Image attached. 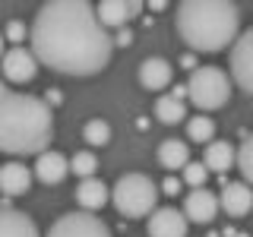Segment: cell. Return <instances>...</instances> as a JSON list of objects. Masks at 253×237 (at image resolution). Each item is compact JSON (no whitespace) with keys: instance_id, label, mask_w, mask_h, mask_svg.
Instances as JSON below:
<instances>
[{"instance_id":"obj_1","label":"cell","mask_w":253,"mask_h":237,"mask_svg":"<svg viewBox=\"0 0 253 237\" xmlns=\"http://www.w3.org/2000/svg\"><path fill=\"white\" fill-rule=\"evenodd\" d=\"M32 51L44 67L63 76H95L111 63L114 35L98 22L85 0H51L35 13Z\"/></svg>"},{"instance_id":"obj_2","label":"cell","mask_w":253,"mask_h":237,"mask_svg":"<svg viewBox=\"0 0 253 237\" xmlns=\"http://www.w3.org/2000/svg\"><path fill=\"white\" fill-rule=\"evenodd\" d=\"M54 139L51 105L38 95L0 89V149L6 155H42Z\"/></svg>"},{"instance_id":"obj_3","label":"cell","mask_w":253,"mask_h":237,"mask_svg":"<svg viewBox=\"0 0 253 237\" xmlns=\"http://www.w3.org/2000/svg\"><path fill=\"white\" fill-rule=\"evenodd\" d=\"M174 29L190 51L218 54L241 38V13L225 0H187L177 6Z\"/></svg>"},{"instance_id":"obj_4","label":"cell","mask_w":253,"mask_h":237,"mask_svg":"<svg viewBox=\"0 0 253 237\" xmlns=\"http://www.w3.org/2000/svg\"><path fill=\"white\" fill-rule=\"evenodd\" d=\"M111 202L124 218H146L155 212L158 202V187L146 174H124L111 187Z\"/></svg>"},{"instance_id":"obj_5","label":"cell","mask_w":253,"mask_h":237,"mask_svg":"<svg viewBox=\"0 0 253 237\" xmlns=\"http://www.w3.org/2000/svg\"><path fill=\"white\" fill-rule=\"evenodd\" d=\"M187 98L200 108V114L218 111L231 98V79L221 67H200L187 79Z\"/></svg>"},{"instance_id":"obj_6","label":"cell","mask_w":253,"mask_h":237,"mask_svg":"<svg viewBox=\"0 0 253 237\" xmlns=\"http://www.w3.org/2000/svg\"><path fill=\"white\" fill-rule=\"evenodd\" d=\"M44 237H114L111 228L101 221L95 212H67L47 228Z\"/></svg>"},{"instance_id":"obj_7","label":"cell","mask_w":253,"mask_h":237,"mask_svg":"<svg viewBox=\"0 0 253 237\" xmlns=\"http://www.w3.org/2000/svg\"><path fill=\"white\" fill-rule=\"evenodd\" d=\"M228 67H231V79L241 92L253 95V26L241 32L234 41L231 54H228Z\"/></svg>"},{"instance_id":"obj_8","label":"cell","mask_w":253,"mask_h":237,"mask_svg":"<svg viewBox=\"0 0 253 237\" xmlns=\"http://www.w3.org/2000/svg\"><path fill=\"white\" fill-rule=\"evenodd\" d=\"M38 67H42V60L35 57L32 47H10V51L3 54V76H6V82L26 85V82H32V79L38 76Z\"/></svg>"},{"instance_id":"obj_9","label":"cell","mask_w":253,"mask_h":237,"mask_svg":"<svg viewBox=\"0 0 253 237\" xmlns=\"http://www.w3.org/2000/svg\"><path fill=\"white\" fill-rule=\"evenodd\" d=\"M187 228H190V221L184 215V209H174V205L155 209L146 221L149 237H187Z\"/></svg>"},{"instance_id":"obj_10","label":"cell","mask_w":253,"mask_h":237,"mask_svg":"<svg viewBox=\"0 0 253 237\" xmlns=\"http://www.w3.org/2000/svg\"><path fill=\"white\" fill-rule=\"evenodd\" d=\"M218 209H221V199L206 187L190 190L184 196V215H187L190 225H209V221H215Z\"/></svg>"},{"instance_id":"obj_11","label":"cell","mask_w":253,"mask_h":237,"mask_svg":"<svg viewBox=\"0 0 253 237\" xmlns=\"http://www.w3.org/2000/svg\"><path fill=\"white\" fill-rule=\"evenodd\" d=\"M142 10V3L136 0H101L98 6H95V13H98V22L105 29H130V19H136Z\"/></svg>"},{"instance_id":"obj_12","label":"cell","mask_w":253,"mask_h":237,"mask_svg":"<svg viewBox=\"0 0 253 237\" xmlns=\"http://www.w3.org/2000/svg\"><path fill=\"white\" fill-rule=\"evenodd\" d=\"M221 209L231 218H244L247 212H253V187L247 180H234V184H225V190L218 193Z\"/></svg>"},{"instance_id":"obj_13","label":"cell","mask_w":253,"mask_h":237,"mask_svg":"<svg viewBox=\"0 0 253 237\" xmlns=\"http://www.w3.org/2000/svg\"><path fill=\"white\" fill-rule=\"evenodd\" d=\"M32 177H35V171L26 168L22 161H6L3 168H0V190H3V199H16V196L29 193Z\"/></svg>"},{"instance_id":"obj_14","label":"cell","mask_w":253,"mask_h":237,"mask_svg":"<svg viewBox=\"0 0 253 237\" xmlns=\"http://www.w3.org/2000/svg\"><path fill=\"white\" fill-rule=\"evenodd\" d=\"M0 237H42V234H38L32 215L13 209V199H3V212H0Z\"/></svg>"},{"instance_id":"obj_15","label":"cell","mask_w":253,"mask_h":237,"mask_svg":"<svg viewBox=\"0 0 253 237\" xmlns=\"http://www.w3.org/2000/svg\"><path fill=\"white\" fill-rule=\"evenodd\" d=\"M32 171H35V177L42 180V184H47V187H57V184H63L67 174H73L67 158H63L60 152H51V149L35 158V168H32Z\"/></svg>"},{"instance_id":"obj_16","label":"cell","mask_w":253,"mask_h":237,"mask_svg":"<svg viewBox=\"0 0 253 237\" xmlns=\"http://www.w3.org/2000/svg\"><path fill=\"white\" fill-rule=\"evenodd\" d=\"M171 79H174V70H171V63L165 60V57H146V60L139 63V82H142V89L162 92V89H168V85H171Z\"/></svg>"},{"instance_id":"obj_17","label":"cell","mask_w":253,"mask_h":237,"mask_svg":"<svg viewBox=\"0 0 253 237\" xmlns=\"http://www.w3.org/2000/svg\"><path fill=\"white\" fill-rule=\"evenodd\" d=\"M76 202L83 205V212H95V209H105L111 202V190L101 184L98 177H89V180H79L76 187Z\"/></svg>"},{"instance_id":"obj_18","label":"cell","mask_w":253,"mask_h":237,"mask_svg":"<svg viewBox=\"0 0 253 237\" xmlns=\"http://www.w3.org/2000/svg\"><path fill=\"white\" fill-rule=\"evenodd\" d=\"M155 120H162L165 126H174V123H180V120H190L187 117V105H184V98L180 95H158L155 98Z\"/></svg>"},{"instance_id":"obj_19","label":"cell","mask_w":253,"mask_h":237,"mask_svg":"<svg viewBox=\"0 0 253 237\" xmlns=\"http://www.w3.org/2000/svg\"><path fill=\"white\" fill-rule=\"evenodd\" d=\"M158 164L168 171H184L190 164V146L184 139H165L158 146Z\"/></svg>"},{"instance_id":"obj_20","label":"cell","mask_w":253,"mask_h":237,"mask_svg":"<svg viewBox=\"0 0 253 237\" xmlns=\"http://www.w3.org/2000/svg\"><path fill=\"white\" fill-rule=\"evenodd\" d=\"M203 164L209 171H228L231 164H237L234 146H231V142H225V139L209 142V146H206V155H203Z\"/></svg>"},{"instance_id":"obj_21","label":"cell","mask_w":253,"mask_h":237,"mask_svg":"<svg viewBox=\"0 0 253 237\" xmlns=\"http://www.w3.org/2000/svg\"><path fill=\"white\" fill-rule=\"evenodd\" d=\"M187 139L190 142H200V146H209L215 142V120L206 114H196L187 120Z\"/></svg>"},{"instance_id":"obj_22","label":"cell","mask_w":253,"mask_h":237,"mask_svg":"<svg viewBox=\"0 0 253 237\" xmlns=\"http://www.w3.org/2000/svg\"><path fill=\"white\" fill-rule=\"evenodd\" d=\"M83 139L89 142V146H108L111 142V126H108V120H101V117H92L89 123H85V130H83Z\"/></svg>"},{"instance_id":"obj_23","label":"cell","mask_w":253,"mask_h":237,"mask_svg":"<svg viewBox=\"0 0 253 237\" xmlns=\"http://www.w3.org/2000/svg\"><path fill=\"white\" fill-rule=\"evenodd\" d=\"M70 171H73L76 177H83V180L95 177V171H98V158H95V152H76L73 158H70Z\"/></svg>"},{"instance_id":"obj_24","label":"cell","mask_w":253,"mask_h":237,"mask_svg":"<svg viewBox=\"0 0 253 237\" xmlns=\"http://www.w3.org/2000/svg\"><path fill=\"white\" fill-rule=\"evenodd\" d=\"M237 171H241L244 180L253 187V136H247L244 146L237 149Z\"/></svg>"},{"instance_id":"obj_25","label":"cell","mask_w":253,"mask_h":237,"mask_svg":"<svg viewBox=\"0 0 253 237\" xmlns=\"http://www.w3.org/2000/svg\"><path fill=\"white\" fill-rule=\"evenodd\" d=\"M26 38H32V29H26L22 19H10V26H6V41H10V47H26Z\"/></svg>"},{"instance_id":"obj_26","label":"cell","mask_w":253,"mask_h":237,"mask_svg":"<svg viewBox=\"0 0 253 237\" xmlns=\"http://www.w3.org/2000/svg\"><path fill=\"white\" fill-rule=\"evenodd\" d=\"M206 177H209V168H206L203 161H190L187 168H184V184H190L193 190L206 187Z\"/></svg>"},{"instance_id":"obj_27","label":"cell","mask_w":253,"mask_h":237,"mask_svg":"<svg viewBox=\"0 0 253 237\" xmlns=\"http://www.w3.org/2000/svg\"><path fill=\"white\" fill-rule=\"evenodd\" d=\"M180 184H184V180H177V177H168V180L162 184V193H165V196H177V193H180Z\"/></svg>"},{"instance_id":"obj_28","label":"cell","mask_w":253,"mask_h":237,"mask_svg":"<svg viewBox=\"0 0 253 237\" xmlns=\"http://www.w3.org/2000/svg\"><path fill=\"white\" fill-rule=\"evenodd\" d=\"M130 44H133V32L130 29H121L114 35V47H130Z\"/></svg>"},{"instance_id":"obj_29","label":"cell","mask_w":253,"mask_h":237,"mask_svg":"<svg viewBox=\"0 0 253 237\" xmlns=\"http://www.w3.org/2000/svg\"><path fill=\"white\" fill-rule=\"evenodd\" d=\"M44 101H47V105H51V108L63 105V95H60V89H47V92H44Z\"/></svg>"},{"instance_id":"obj_30","label":"cell","mask_w":253,"mask_h":237,"mask_svg":"<svg viewBox=\"0 0 253 237\" xmlns=\"http://www.w3.org/2000/svg\"><path fill=\"white\" fill-rule=\"evenodd\" d=\"M180 67H187L190 73H193V70H200V67H196V57H193V54H187V57L180 60Z\"/></svg>"}]
</instances>
